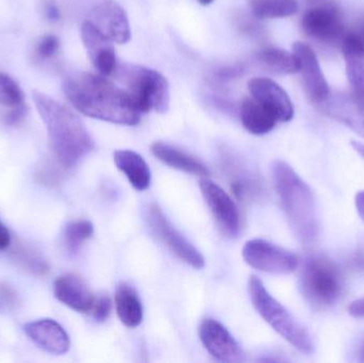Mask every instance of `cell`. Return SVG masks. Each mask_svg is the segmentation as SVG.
I'll return each instance as SVG.
<instances>
[{"label": "cell", "instance_id": "d4e9b609", "mask_svg": "<svg viewBox=\"0 0 364 363\" xmlns=\"http://www.w3.org/2000/svg\"><path fill=\"white\" fill-rule=\"evenodd\" d=\"M94 227L91 222L77 221L68 224L64 232V244L70 255L78 253L83 243L93 236Z\"/></svg>", "mask_w": 364, "mask_h": 363}, {"label": "cell", "instance_id": "ffe728a7", "mask_svg": "<svg viewBox=\"0 0 364 363\" xmlns=\"http://www.w3.org/2000/svg\"><path fill=\"white\" fill-rule=\"evenodd\" d=\"M114 162L134 189L138 191L149 189L151 180V170L142 156L129 149H122L115 151Z\"/></svg>", "mask_w": 364, "mask_h": 363}, {"label": "cell", "instance_id": "30bf717a", "mask_svg": "<svg viewBox=\"0 0 364 363\" xmlns=\"http://www.w3.org/2000/svg\"><path fill=\"white\" fill-rule=\"evenodd\" d=\"M293 53L299 61V72H301L308 97L314 104H322L331 95V91L316 53L303 42L293 44Z\"/></svg>", "mask_w": 364, "mask_h": 363}, {"label": "cell", "instance_id": "f546056e", "mask_svg": "<svg viewBox=\"0 0 364 363\" xmlns=\"http://www.w3.org/2000/svg\"><path fill=\"white\" fill-rule=\"evenodd\" d=\"M58 49H59V40L57 36H47L38 44V53L41 57L48 59L58 53Z\"/></svg>", "mask_w": 364, "mask_h": 363}, {"label": "cell", "instance_id": "3957f363", "mask_svg": "<svg viewBox=\"0 0 364 363\" xmlns=\"http://www.w3.org/2000/svg\"><path fill=\"white\" fill-rule=\"evenodd\" d=\"M274 185L289 224L301 242L310 244L318 236L316 202L309 185L287 162L277 160L272 166Z\"/></svg>", "mask_w": 364, "mask_h": 363}, {"label": "cell", "instance_id": "484cf974", "mask_svg": "<svg viewBox=\"0 0 364 363\" xmlns=\"http://www.w3.org/2000/svg\"><path fill=\"white\" fill-rule=\"evenodd\" d=\"M346 72L353 93L364 98V55H344Z\"/></svg>", "mask_w": 364, "mask_h": 363}, {"label": "cell", "instance_id": "9c48e42d", "mask_svg": "<svg viewBox=\"0 0 364 363\" xmlns=\"http://www.w3.org/2000/svg\"><path fill=\"white\" fill-rule=\"evenodd\" d=\"M200 190L216 223L226 236L235 238L241 232V215L232 198L213 181L201 179Z\"/></svg>", "mask_w": 364, "mask_h": 363}, {"label": "cell", "instance_id": "d6a6232c", "mask_svg": "<svg viewBox=\"0 0 364 363\" xmlns=\"http://www.w3.org/2000/svg\"><path fill=\"white\" fill-rule=\"evenodd\" d=\"M355 204H356V209L357 211H358L359 217H360L364 222V190L356 194Z\"/></svg>", "mask_w": 364, "mask_h": 363}, {"label": "cell", "instance_id": "7a4b0ae2", "mask_svg": "<svg viewBox=\"0 0 364 363\" xmlns=\"http://www.w3.org/2000/svg\"><path fill=\"white\" fill-rule=\"evenodd\" d=\"M48 134L51 151L63 170L74 168L94 148V141L80 119L42 92L32 93Z\"/></svg>", "mask_w": 364, "mask_h": 363}, {"label": "cell", "instance_id": "cb8c5ba5", "mask_svg": "<svg viewBox=\"0 0 364 363\" xmlns=\"http://www.w3.org/2000/svg\"><path fill=\"white\" fill-rule=\"evenodd\" d=\"M295 0H252V10L258 18H282L297 12Z\"/></svg>", "mask_w": 364, "mask_h": 363}, {"label": "cell", "instance_id": "d6986e66", "mask_svg": "<svg viewBox=\"0 0 364 363\" xmlns=\"http://www.w3.org/2000/svg\"><path fill=\"white\" fill-rule=\"evenodd\" d=\"M151 149L156 158L171 168L196 176L205 177L209 175V170L203 162L168 143L160 141L155 142Z\"/></svg>", "mask_w": 364, "mask_h": 363}, {"label": "cell", "instance_id": "2e32d148", "mask_svg": "<svg viewBox=\"0 0 364 363\" xmlns=\"http://www.w3.org/2000/svg\"><path fill=\"white\" fill-rule=\"evenodd\" d=\"M301 26L308 36L323 42L337 40L344 31L341 15L331 6L310 9L304 15Z\"/></svg>", "mask_w": 364, "mask_h": 363}, {"label": "cell", "instance_id": "6da1fadb", "mask_svg": "<svg viewBox=\"0 0 364 363\" xmlns=\"http://www.w3.org/2000/svg\"><path fill=\"white\" fill-rule=\"evenodd\" d=\"M63 92L76 110L92 119L125 126L141 121L140 111L127 92L102 75L73 72L64 79Z\"/></svg>", "mask_w": 364, "mask_h": 363}, {"label": "cell", "instance_id": "74e56055", "mask_svg": "<svg viewBox=\"0 0 364 363\" xmlns=\"http://www.w3.org/2000/svg\"><path fill=\"white\" fill-rule=\"evenodd\" d=\"M199 4H203V6H208V4H212L214 0H197Z\"/></svg>", "mask_w": 364, "mask_h": 363}, {"label": "cell", "instance_id": "7c38bea8", "mask_svg": "<svg viewBox=\"0 0 364 363\" xmlns=\"http://www.w3.org/2000/svg\"><path fill=\"white\" fill-rule=\"evenodd\" d=\"M92 23L113 43L126 44L132 38L129 19L115 0H102L92 11Z\"/></svg>", "mask_w": 364, "mask_h": 363}, {"label": "cell", "instance_id": "8992f818", "mask_svg": "<svg viewBox=\"0 0 364 363\" xmlns=\"http://www.w3.org/2000/svg\"><path fill=\"white\" fill-rule=\"evenodd\" d=\"M301 288L307 302L316 309H325L339 300L343 281L337 266L326 258L314 256L304 264Z\"/></svg>", "mask_w": 364, "mask_h": 363}, {"label": "cell", "instance_id": "ba28073f", "mask_svg": "<svg viewBox=\"0 0 364 363\" xmlns=\"http://www.w3.org/2000/svg\"><path fill=\"white\" fill-rule=\"evenodd\" d=\"M147 221L158 238L179 259L195 269H203L205 266L203 255L171 224L158 205L151 204L147 208Z\"/></svg>", "mask_w": 364, "mask_h": 363}, {"label": "cell", "instance_id": "44dd1931", "mask_svg": "<svg viewBox=\"0 0 364 363\" xmlns=\"http://www.w3.org/2000/svg\"><path fill=\"white\" fill-rule=\"evenodd\" d=\"M240 115L245 129L256 136L269 134L279 123L271 111L252 97L242 102Z\"/></svg>", "mask_w": 364, "mask_h": 363}, {"label": "cell", "instance_id": "4dcf8cb0", "mask_svg": "<svg viewBox=\"0 0 364 363\" xmlns=\"http://www.w3.org/2000/svg\"><path fill=\"white\" fill-rule=\"evenodd\" d=\"M348 313L356 319L364 318V298L353 302L348 307Z\"/></svg>", "mask_w": 364, "mask_h": 363}, {"label": "cell", "instance_id": "e575fe53", "mask_svg": "<svg viewBox=\"0 0 364 363\" xmlns=\"http://www.w3.org/2000/svg\"><path fill=\"white\" fill-rule=\"evenodd\" d=\"M353 264H354L355 268L364 272V249L355 254L354 258H353Z\"/></svg>", "mask_w": 364, "mask_h": 363}, {"label": "cell", "instance_id": "e0dca14e", "mask_svg": "<svg viewBox=\"0 0 364 363\" xmlns=\"http://www.w3.org/2000/svg\"><path fill=\"white\" fill-rule=\"evenodd\" d=\"M26 335L40 349L53 355H63L70 350V337L55 320L42 319L26 324Z\"/></svg>", "mask_w": 364, "mask_h": 363}, {"label": "cell", "instance_id": "52a82bcc", "mask_svg": "<svg viewBox=\"0 0 364 363\" xmlns=\"http://www.w3.org/2000/svg\"><path fill=\"white\" fill-rule=\"evenodd\" d=\"M242 255L248 266L271 274H290L299 264L294 254L261 239L247 241Z\"/></svg>", "mask_w": 364, "mask_h": 363}, {"label": "cell", "instance_id": "4316f807", "mask_svg": "<svg viewBox=\"0 0 364 363\" xmlns=\"http://www.w3.org/2000/svg\"><path fill=\"white\" fill-rule=\"evenodd\" d=\"M23 91L9 75L0 72V102L10 109L25 106Z\"/></svg>", "mask_w": 364, "mask_h": 363}, {"label": "cell", "instance_id": "836d02e7", "mask_svg": "<svg viewBox=\"0 0 364 363\" xmlns=\"http://www.w3.org/2000/svg\"><path fill=\"white\" fill-rule=\"evenodd\" d=\"M45 12H46L47 18L50 19V21H58L60 18L59 9L55 4H48L45 8Z\"/></svg>", "mask_w": 364, "mask_h": 363}, {"label": "cell", "instance_id": "d590c367", "mask_svg": "<svg viewBox=\"0 0 364 363\" xmlns=\"http://www.w3.org/2000/svg\"><path fill=\"white\" fill-rule=\"evenodd\" d=\"M350 145H352L353 148L361 156V157L364 159V144L363 143L358 142V141H352L350 142Z\"/></svg>", "mask_w": 364, "mask_h": 363}, {"label": "cell", "instance_id": "5bb4252c", "mask_svg": "<svg viewBox=\"0 0 364 363\" xmlns=\"http://www.w3.org/2000/svg\"><path fill=\"white\" fill-rule=\"evenodd\" d=\"M81 38L96 70L105 77L114 74L117 60L112 40L90 21L81 26Z\"/></svg>", "mask_w": 364, "mask_h": 363}, {"label": "cell", "instance_id": "8fae6325", "mask_svg": "<svg viewBox=\"0 0 364 363\" xmlns=\"http://www.w3.org/2000/svg\"><path fill=\"white\" fill-rule=\"evenodd\" d=\"M199 337L208 353L223 362H244V354L230 332L220 322L205 319L199 327Z\"/></svg>", "mask_w": 364, "mask_h": 363}, {"label": "cell", "instance_id": "7402d4cb", "mask_svg": "<svg viewBox=\"0 0 364 363\" xmlns=\"http://www.w3.org/2000/svg\"><path fill=\"white\" fill-rule=\"evenodd\" d=\"M115 308L122 323L136 327L143 321V307L138 293L132 286L121 283L115 292Z\"/></svg>", "mask_w": 364, "mask_h": 363}, {"label": "cell", "instance_id": "5b68a950", "mask_svg": "<svg viewBox=\"0 0 364 363\" xmlns=\"http://www.w3.org/2000/svg\"><path fill=\"white\" fill-rule=\"evenodd\" d=\"M248 290L252 305L262 319L297 351L311 355L314 345L309 332L269 294L258 277H250Z\"/></svg>", "mask_w": 364, "mask_h": 363}, {"label": "cell", "instance_id": "4fadbf2b", "mask_svg": "<svg viewBox=\"0 0 364 363\" xmlns=\"http://www.w3.org/2000/svg\"><path fill=\"white\" fill-rule=\"evenodd\" d=\"M252 97L271 111L278 121L287 123L294 117V107L287 92L275 81L256 77L248 81Z\"/></svg>", "mask_w": 364, "mask_h": 363}, {"label": "cell", "instance_id": "603a6c76", "mask_svg": "<svg viewBox=\"0 0 364 363\" xmlns=\"http://www.w3.org/2000/svg\"><path fill=\"white\" fill-rule=\"evenodd\" d=\"M259 61L274 74L291 75L299 72V61L294 53L279 48H265L258 55Z\"/></svg>", "mask_w": 364, "mask_h": 363}, {"label": "cell", "instance_id": "f1b7e54d", "mask_svg": "<svg viewBox=\"0 0 364 363\" xmlns=\"http://www.w3.org/2000/svg\"><path fill=\"white\" fill-rule=\"evenodd\" d=\"M111 308H112V303H111L110 298L102 296L95 300L91 313L96 321L104 322L110 315Z\"/></svg>", "mask_w": 364, "mask_h": 363}, {"label": "cell", "instance_id": "9a60e30c", "mask_svg": "<svg viewBox=\"0 0 364 363\" xmlns=\"http://www.w3.org/2000/svg\"><path fill=\"white\" fill-rule=\"evenodd\" d=\"M323 112L364 138V98L348 94L328 96L320 104Z\"/></svg>", "mask_w": 364, "mask_h": 363}, {"label": "cell", "instance_id": "ac0fdd59", "mask_svg": "<svg viewBox=\"0 0 364 363\" xmlns=\"http://www.w3.org/2000/svg\"><path fill=\"white\" fill-rule=\"evenodd\" d=\"M53 293L59 302L77 313H91L95 303V298L85 281L76 275L59 277L53 285Z\"/></svg>", "mask_w": 364, "mask_h": 363}, {"label": "cell", "instance_id": "83f0119b", "mask_svg": "<svg viewBox=\"0 0 364 363\" xmlns=\"http://www.w3.org/2000/svg\"><path fill=\"white\" fill-rule=\"evenodd\" d=\"M15 257L19 264H23V268L33 274L45 275L48 273L49 266L47 262L32 249L21 247L15 251Z\"/></svg>", "mask_w": 364, "mask_h": 363}, {"label": "cell", "instance_id": "8d00e7d4", "mask_svg": "<svg viewBox=\"0 0 364 363\" xmlns=\"http://www.w3.org/2000/svg\"><path fill=\"white\" fill-rule=\"evenodd\" d=\"M359 362H364V342L359 350Z\"/></svg>", "mask_w": 364, "mask_h": 363}, {"label": "cell", "instance_id": "277c9868", "mask_svg": "<svg viewBox=\"0 0 364 363\" xmlns=\"http://www.w3.org/2000/svg\"><path fill=\"white\" fill-rule=\"evenodd\" d=\"M117 78L125 85V91L141 114L149 111L166 113L170 109V85L164 75L153 68L136 64H117Z\"/></svg>", "mask_w": 364, "mask_h": 363}, {"label": "cell", "instance_id": "1f68e13d", "mask_svg": "<svg viewBox=\"0 0 364 363\" xmlns=\"http://www.w3.org/2000/svg\"><path fill=\"white\" fill-rule=\"evenodd\" d=\"M11 243L10 232L4 224L0 221V251H4L8 249Z\"/></svg>", "mask_w": 364, "mask_h": 363}]
</instances>
